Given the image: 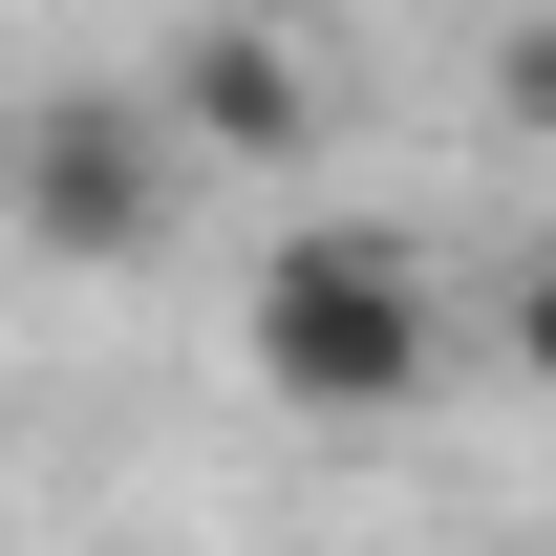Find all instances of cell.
I'll return each mask as SVG.
<instances>
[{
    "label": "cell",
    "instance_id": "1",
    "mask_svg": "<svg viewBox=\"0 0 556 556\" xmlns=\"http://www.w3.org/2000/svg\"><path fill=\"white\" fill-rule=\"evenodd\" d=\"M236 343H257V386L278 407H321V428H386V407H428V257L386 236V214H278L257 236V278H236Z\"/></svg>",
    "mask_w": 556,
    "mask_h": 556
},
{
    "label": "cell",
    "instance_id": "4",
    "mask_svg": "<svg viewBox=\"0 0 556 556\" xmlns=\"http://www.w3.org/2000/svg\"><path fill=\"white\" fill-rule=\"evenodd\" d=\"M492 343H514V386H556V236L492 257Z\"/></svg>",
    "mask_w": 556,
    "mask_h": 556
},
{
    "label": "cell",
    "instance_id": "3",
    "mask_svg": "<svg viewBox=\"0 0 556 556\" xmlns=\"http://www.w3.org/2000/svg\"><path fill=\"white\" fill-rule=\"evenodd\" d=\"M150 86H172V129H193L214 172H321V65H300L278 22H193Z\"/></svg>",
    "mask_w": 556,
    "mask_h": 556
},
{
    "label": "cell",
    "instance_id": "2",
    "mask_svg": "<svg viewBox=\"0 0 556 556\" xmlns=\"http://www.w3.org/2000/svg\"><path fill=\"white\" fill-rule=\"evenodd\" d=\"M214 150L172 129V86H43L22 108V236L43 257H150V214L193 193Z\"/></svg>",
    "mask_w": 556,
    "mask_h": 556
}]
</instances>
